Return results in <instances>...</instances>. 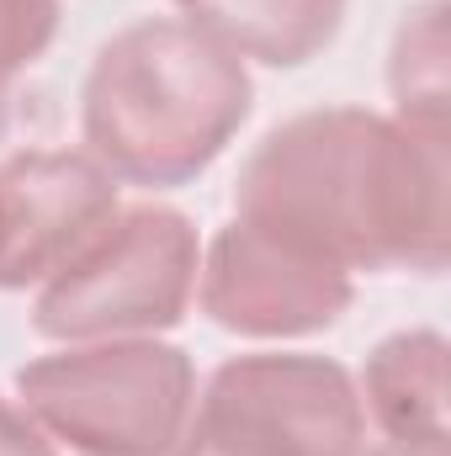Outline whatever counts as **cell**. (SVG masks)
<instances>
[{
    "label": "cell",
    "instance_id": "13",
    "mask_svg": "<svg viewBox=\"0 0 451 456\" xmlns=\"http://www.w3.org/2000/svg\"><path fill=\"white\" fill-rule=\"evenodd\" d=\"M350 456H425V452H404V446H388V441H377V446H366V441H361Z\"/></svg>",
    "mask_w": 451,
    "mask_h": 456
},
{
    "label": "cell",
    "instance_id": "4",
    "mask_svg": "<svg viewBox=\"0 0 451 456\" xmlns=\"http://www.w3.org/2000/svg\"><path fill=\"white\" fill-rule=\"evenodd\" d=\"M202 271L197 224L160 202L117 208L32 297L43 340H122L176 330Z\"/></svg>",
    "mask_w": 451,
    "mask_h": 456
},
{
    "label": "cell",
    "instance_id": "5",
    "mask_svg": "<svg viewBox=\"0 0 451 456\" xmlns=\"http://www.w3.org/2000/svg\"><path fill=\"white\" fill-rule=\"evenodd\" d=\"M361 441L366 409L340 361L255 350L208 377L170 456H350Z\"/></svg>",
    "mask_w": 451,
    "mask_h": 456
},
{
    "label": "cell",
    "instance_id": "2",
    "mask_svg": "<svg viewBox=\"0 0 451 456\" xmlns=\"http://www.w3.org/2000/svg\"><path fill=\"white\" fill-rule=\"evenodd\" d=\"M250 107L244 59L181 16H149L96 48L80 86V138L117 186L176 191L218 165Z\"/></svg>",
    "mask_w": 451,
    "mask_h": 456
},
{
    "label": "cell",
    "instance_id": "11",
    "mask_svg": "<svg viewBox=\"0 0 451 456\" xmlns=\"http://www.w3.org/2000/svg\"><path fill=\"white\" fill-rule=\"evenodd\" d=\"M59 0H0V127L11 117L16 80L53 48L59 37Z\"/></svg>",
    "mask_w": 451,
    "mask_h": 456
},
{
    "label": "cell",
    "instance_id": "3",
    "mask_svg": "<svg viewBox=\"0 0 451 456\" xmlns=\"http://www.w3.org/2000/svg\"><path fill=\"white\" fill-rule=\"evenodd\" d=\"M21 409L80 456H170L197 403V366L154 335L80 340L16 371Z\"/></svg>",
    "mask_w": 451,
    "mask_h": 456
},
{
    "label": "cell",
    "instance_id": "6",
    "mask_svg": "<svg viewBox=\"0 0 451 456\" xmlns=\"http://www.w3.org/2000/svg\"><path fill=\"white\" fill-rule=\"evenodd\" d=\"M197 297H202V314L228 335L298 340L340 324L356 287L330 260L228 218L202 249Z\"/></svg>",
    "mask_w": 451,
    "mask_h": 456
},
{
    "label": "cell",
    "instance_id": "9",
    "mask_svg": "<svg viewBox=\"0 0 451 456\" xmlns=\"http://www.w3.org/2000/svg\"><path fill=\"white\" fill-rule=\"evenodd\" d=\"M181 21L208 32L234 59L298 69L319 59L345 27L350 0H170Z\"/></svg>",
    "mask_w": 451,
    "mask_h": 456
},
{
    "label": "cell",
    "instance_id": "10",
    "mask_svg": "<svg viewBox=\"0 0 451 456\" xmlns=\"http://www.w3.org/2000/svg\"><path fill=\"white\" fill-rule=\"evenodd\" d=\"M388 91H393V122L447 143V0H420L414 11H404L388 53Z\"/></svg>",
    "mask_w": 451,
    "mask_h": 456
},
{
    "label": "cell",
    "instance_id": "12",
    "mask_svg": "<svg viewBox=\"0 0 451 456\" xmlns=\"http://www.w3.org/2000/svg\"><path fill=\"white\" fill-rule=\"evenodd\" d=\"M0 456H53L48 430L11 398H0Z\"/></svg>",
    "mask_w": 451,
    "mask_h": 456
},
{
    "label": "cell",
    "instance_id": "7",
    "mask_svg": "<svg viewBox=\"0 0 451 456\" xmlns=\"http://www.w3.org/2000/svg\"><path fill=\"white\" fill-rule=\"evenodd\" d=\"M117 208V181L91 154L21 149L0 159V292L43 287Z\"/></svg>",
    "mask_w": 451,
    "mask_h": 456
},
{
    "label": "cell",
    "instance_id": "8",
    "mask_svg": "<svg viewBox=\"0 0 451 456\" xmlns=\"http://www.w3.org/2000/svg\"><path fill=\"white\" fill-rule=\"evenodd\" d=\"M356 393L388 446L447 456V340L436 330H404L372 345Z\"/></svg>",
    "mask_w": 451,
    "mask_h": 456
},
{
    "label": "cell",
    "instance_id": "1",
    "mask_svg": "<svg viewBox=\"0 0 451 456\" xmlns=\"http://www.w3.org/2000/svg\"><path fill=\"white\" fill-rule=\"evenodd\" d=\"M447 143L366 107L271 127L234 181V218L356 271H447Z\"/></svg>",
    "mask_w": 451,
    "mask_h": 456
}]
</instances>
